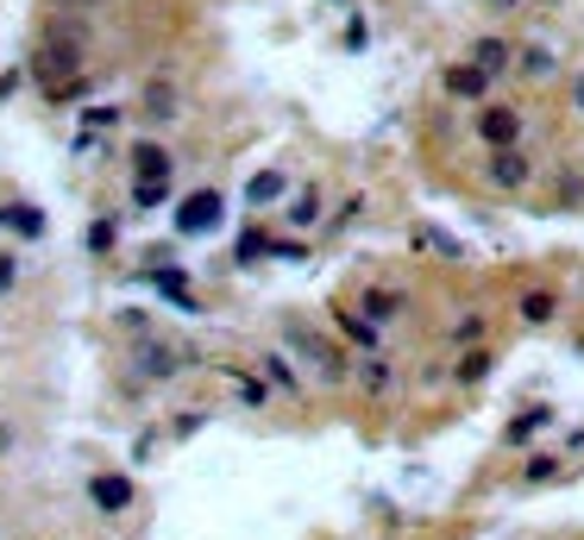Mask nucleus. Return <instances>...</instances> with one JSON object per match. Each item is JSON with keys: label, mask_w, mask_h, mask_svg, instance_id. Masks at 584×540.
Masks as SVG:
<instances>
[{"label": "nucleus", "mask_w": 584, "mask_h": 540, "mask_svg": "<svg viewBox=\"0 0 584 540\" xmlns=\"http://www.w3.org/2000/svg\"><path fill=\"white\" fill-rule=\"evenodd\" d=\"M415 246H421V251H440V258H459V251H466L452 232H440V227H421V232H415Z\"/></svg>", "instance_id": "obj_21"}, {"label": "nucleus", "mask_w": 584, "mask_h": 540, "mask_svg": "<svg viewBox=\"0 0 584 540\" xmlns=\"http://www.w3.org/2000/svg\"><path fill=\"white\" fill-rule=\"evenodd\" d=\"M478 138H484V152H509V145H522V114L503 107V101H484V107H478Z\"/></svg>", "instance_id": "obj_4"}, {"label": "nucleus", "mask_w": 584, "mask_h": 540, "mask_svg": "<svg viewBox=\"0 0 584 540\" xmlns=\"http://www.w3.org/2000/svg\"><path fill=\"white\" fill-rule=\"evenodd\" d=\"M578 352H584V340H578Z\"/></svg>", "instance_id": "obj_33"}, {"label": "nucleus", "mask_w": 584, "mask_h": 540, "mask_svg": "<svg viewBox=\"0 0 584 540\" xmlns=\"http://www.w3.org/2000/svg\"><path fill=\"white\" fill-rule=\"evenodd\" d=\"M82 7H101V0H82Z\"/></svg>", "instance_id": "obj_32"}, {"label": "nucleus", "mask_w": 584, "mask_h": 540, "mask_svg": "<svg viewBox=\"0 0 584 540\" xmlns=\"http://www.w3.org/2000/svg\"><path fill=\"white\" fill-rule=\"evenodd\" d=\"M13 283H20V258H7V251H0V290H13Z\"/></svg>", "instance_id": "obj_29"}, {"label": "nucleus", "mask_w": 584, "mask_h": 540, "mask_svg": "<svg viewBox=\"0 0 584 540\" xmlns=\"http://www.w3.org/2000/svg\"><path fill=\"white\" fill-rule=\"evenodd\" d=\"M145 114H152V120H170V114H176L170 82H152V89H145Z\"/></svg>", "instance_id": "obj_22"}, {"label": "nucleus", "mask_w": 584, "mask_h": 540, "mask_svg": "<svg viewBox=\"0 0 584 540\" xmlns=\"http://www.w3.org/2000/svg\"><path fill=\"white\" fill-rule=\"evenodd\" d=\"M522 478H528V484H553V478H560V459H528Z\"/></svg>", "instance_id": "obj_27"}, {"label": "nucleus", "mask_w": 584, "mask_h": 540, "mask_svg": "<svg viewBox=\"0 0 584 540\" xmlns=\"http://www.w3.org/2000/svg\"><path fill=\"white\" fill-rule=\"evenodd\" d=\"M546 427H553V408H522V415L503 427V440H509V446H528L534 434H546Z\"/></svg>", "instance_id": "obj_13"}, {"label": "nucleus", "mask_w": 584, "mask_h": 540, "mask_svg": "<svg viewBox=\"0 0 584 540\" xmlns=\"http://www.w3.org/2000/svg\"><path fill=\"white\" fill-rule=\"evenodd\" d=\"M157 290L170 295V302H182V309H195V290H189V277H176V270H157Z\"/></svg>", "instance_id": "obj_25"}, {"label": "nucleus", "mask_w": 584, "mask_h": 540, "mask_svg": "<svg viewBox=\"0 0 584 540\" xmlns=\"http://www.w3.org/2000/svg\"><path fill=\"white\" fill-rule=\"evenodd\" d=\"M88 502H95L101 516H126V509H133V478H126V471H101V478H88Z\"/></svg>", "instance_id": "obj_6"}, {"label": "nucleus", "mask_w": 584, "mask_h": 540, "mask_svg": "<svg viewBox=\"0 0 584 540\" xmlns=\"http://www.w3.org/2000/svg\"><path fill=\"white\" fill-rule=\"evenodd\" d=\"M176 227H182V232H215V227H220V195H215V189L189 195V201L176 208Z\"/></svg>", "instance_id": "obj_8"}, {"label": "nucleus", "mask_w": 584, "mask_h": 540, "mask_svg": "<svg viewBox=\"0 0 584 540\" xmlns=\"http://www.w3.org/2000/svg\"><path fill=\"white\" fill-rule=\"evenodd\" d=\"M227 384H233V396H239V403H252V408L264 403V396H271V384H264V377H252V371H239V365L227 371Z\"/></svg>", "instance_id": "obj_15"}, {"label": "nucleus", "mask_w": 584, "mask_h": 540, "mask_svg": "<svg viewBox=\"0 0 584 540\" xmlns=\"http://www.w3.org/2000/svg\"><path fill=\"white\" fill-rule=\"evenodd\" d=\"M365 314L377 321V328H389V321L403 314V290H371V295H365Z\"/></svg>", "instance_id": "obj_14"}, {"label": "nucleus", "mask_w": 584, "mask_h": 540, "mask_svg": "<svg viewBox=\"0 0 584 540\" xmlns=\"http://www.w3.org/2000/svg\"><path fill=\"white\" fill-rule=\"evenodd\" d=\"M484 7H497V13H509V7H522V0H484Z\"/></svg>", "instance_id": "obj_31"}, {"label": "nucleus", "mask_w": 584, "mask_h": 540, "mask_svg": "<svg viewBox=\"0 0 584 540\" xmlns=\"http://www.w3.org/2000/svg\"><path fill=\"white\" fill-rule=\"evenodd\" d=\"M0 227L13 232V239H44V214L32 208V201H7V208H0Z\"/></svg>", "instance_id": "obj_11"}, {"label": "nucleus", "mask_w": 584, "mask_h": 540, "mask_svg": "<svg viewBox=\"0 0 584 540\" xmlns=\"http://www.w3.org/2000/svg\"><path fill=\"white\" fill-rule=\"evenodd\" d=\"M452 377H459V384H466V390H478V384H484V377H490V352H466Z\"/></svg>", "instance_id": "obj_20"}, {"label": "nucleus", "mask_w": 584, "mask_h": 540, "mask_svg": "<svg viewBox=\"0 0 584 540\" xmlns=\"http://www.w3.org/2000/svg\"><path fill=\"white\" fill-rule=\"evenodd\" d=\"M283 189H290V183H283V176H277V170H264V176H252V189H246V195H252L258 208H264V201H277V195H283Z\"/></svg>", "instance_id": "obj_26"}, {"label": "nucleus", "mask_w": 584, "mask_h": 540, "mask_svg": "<svg viewBox=\"0 0 584 540\" xmlns=\"http://www.w3.org/2000/svg\"><path fill=\"white\" fill-rule=\"evenodd\" d=\"M258 371H264V384H271V390H283V396H302V371H295L290 352H264V359H258Z\"/></svg>", "instance_id": "obj_9"}, {"label": "nucleus", "mask_w": 584, "mask_h": 540, "mask_svg": "<svg viewBox=\"0 0 584 540\" xmlns=\"http://www.w3.org/2000/svg\"><path fill=\"white\" fill-rule=\"evenodd\" d=\"M195 365V346H176V340H138L133 346V377L138 384H164V377H176V371Z\"/></svg>", "instance_id": "obj_3"}, {"label": "nucleus", "mask_w": 584, "mask_h": 540, "mask_svg": "<svg viewBox=\"0 0 584 540\" xmlns=\"http://www.w3.org/2000/svg\"><path fill=\"white\" fill-rule=\"evenodd\" d=\"M484 183H490V189H503V195H515V189H528V183H534V164L522 157V145L490 152L484 157Z\"/></svg>", "instance_id": "obj_5"}, {"label": "nucleus", "mask_w": 584, "mask_h": 540, "mask_svg": "<svg viewBox=\"0 0 584 540\" xmlns=\"http://www.w3.org/2000/svg\"><path fill=\"white\" fill-rule=\"evenodd\" d=\"M133 170L138 176H170V152H164V145H133Z\"/></svg>", "instance_id": "obj_17"}, {"label": "nucleus", "mask_w": 584, "mask_h": 540, "mask_svg": "<svg viewBox=\"0 0 584 540\" xmlns=\"http://www.w3.org/2000/svg\"><path fill=\"white\" fill-rule=\"evenodd\" d=\"M553 309H560V295H553V290H534V295H522V321H528V328H541V321H553Z\"/></svg>", "instance_id": "obj_18"}, {"label": "nucleus", "mask_w": 584, "mask_h": 540, "mask_svg": "<svg viewBox=\"0 0 584 540\" xmlns=\"http://www.w3.org/2000/svg\"><path fill=\"white\" fill-rule=\"evenodd\" d=\"M515 76L522 82H553L560 76V58H553L546 44H522V51H515Z\"/></svg>", "instance_id": "obj_10"}, {"label": "nucleus", "mask_w": 584, "mask_h": 540, "mask_svg": "<svg viewBox=\"0 0 584 540\" xmlns=\"http://www.w3.org/2000/svg\"><path fill=\"white\" fill-rule=\"evenodd\" d=\"M478 333H484V314H459V321H452V340H459V346H471Z\"/></svg>", "instance_id": "obj_28"}, {"label": "nucleus", "mask_w": 584, "mask_h": 540, "mask_svg": "<svg viewBox=\"0 0 584 540\" xmlns=\"http://www.w3.org/2000/svg\"><path fill=\"white\" fill-rule=\"evenodd\" d=\"M358 384H365L371 396H389V384H396V371H389V359H365V365H358Z\"/></svg>", "instance_id": "obj_16"}, {"label": "nucleus", "mask_w": 584, "mask_h": 540, "mask_svg": "<svg viewBox=\"0 0 584 540\" xmlns=\"http://www.w3.org/2000/svg\"><path fill=\"white\" fill-rule=\"evenodd\" d=\"M283 352H295V359H302V365H309L321 384H346V377H352L346 352L333 346L321 328H302V321H290V328H283Z\"/></svg>", "instance_id": "obj_1"}, {"label": "nucleus", "mask_w": 584, "mask_h": 540, "mask_svg": "<svg viewBox=\"0 0 584 540\" xmlns=\"http://www.w3.org/2000/svg\"><path fill=\"white\" fill-rule=\"evenodd\" d=\"M164 195H170V176H138L133 201H138V208H157V201H164Z\"/></svg>", "instance_id": "obj_24"}, {"label": "nucleus", "mask_w": 584, "mask_h": 540, "mask_svg": "<svg viewBox=\"0 0 584 540\" xmlns=\"http://www.w3.org/2000/svg\"><path fill=\"white\" fill-rule=\"evenodd\" d=\"M82 76V39L76 32H51V39L32 51V82H44V89H58V82Z\"/></svg>", "instance_id": "obj_2"}, {"label": "nucleus", "mask_w": 584, "mask_h": 540, "mask_svg": "<svg viewBox=\"0 0 584 540\" xmlns=\"http://www.w3.org/2000/svg\"><path fill=\"white\" fill-rule=\"evenodd\" d=\"M314 220H321V195L302 189V195L290 201V227H314Z\"/></svg>", "instance_id": "obj_23"}, {"label": "nucleus", "mask_w": 584, "mask_h": 540, "mask_svg": "<svg viewBox=\"0 0 584 540\" xmlns=\"http://www.w3.org/2000/svg\"><path fill=\"white\" fill-rule=\"evenodd\" d=\"M471 63L490 70V76H503V70H515V44H509V39H478V44H471Z\"/></svg>", "instance_id": "obj_12"}, {"label": "nucleus", "mask_w": 584, "mask_h": 540, "mask_svg": "<svg viewBox=\"0 0 584 540\" xmlns=\"http://www.w3.org/2000/svg\"><path fill=\"white\" fill-rule=\"evenodd\" d=\"M340 333H346L352 346H377V321L371 314H340Z\"/></svg>", "instance_id": "obj_19"}, {"label": "nucleus", "mask_w": 584, "mask_h": 540, "mask_svg": "<svg viewBox=\"0 0 584 540\" xmlns=\"http://www.w3.org/2000/svg\"><path fill=\"white\" fill-rule=\"evenodd\" d=\"M490 82H497V76H490V70H478V63H452V70H447V95L452 101H478V107H484V101H490Z\"/></svg>", "instance_id": "obj_7"}, {"label": "nucleus", "mask_w": 584, "mask_h": 540, "mask_svg": "<svg viewBox=\"0 0 584 540\" xmlns=\"http://www.w3.org/2000/svg\"><path fill=\"white\" fill-rule=\"evenodd\" d=\"M565 95H572V114L584 120V70H578V76H572V89H565Z\"/></svg>", "instance_id": "obj_30"}]
</instances>
